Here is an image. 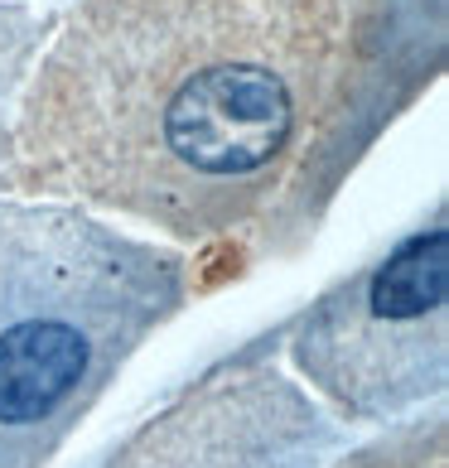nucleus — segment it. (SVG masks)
Listing matches in <instances>:
<instances>
[{"label":"nucleus","instance_id":"nucleus-2","mask_svg":"<svg viewBox=\"0 0 449 468\" xmlns=\"http://www.w3.org/2000/svg\"><path fill=\"white\" fill-rule=\"evenodd\" d=\"M184 300L179 251L73 203L0 198V468L54 463Z\"/></svg>","mask_w":449,"mask_h":468},{"label":"nucleus","instance_id":"nucleus-3","mask_svg":"<svg viewBox=\"0 0 449 468\" xmlns=\"http://www.w3.org/2000/svg\"><path fill=\"white\" fill-rule=\"evenodd\" d=\"M444 213L305 309L290 338L300 377L343 420H401L449 381Z\"/></svg>","mask_w":449,"mask_h":468},{"label":"nucleus","instance_id":"nucleus-5","mask_svg":"<svg viewBox=\"0 0 449 468\" xmlns=\"http://www.w3.org/2000/svg\"><path fill=\"white\" fill-rule=\"evenodd\" d=\"M48 39V20L34 15L25 5H0V169H5V150H10V121L20 107L25 78L34 58H39V44Z\"/></svg>","mask_w":449,"mask_h":468},{"label":"nucleus","instance_id":"nucleus-1","mask_svg":"<svg viewBox=\"0 0 449 468\" xmlns=\"http://www.w3.org/2000/svg\"><path fill=\"white\" fill-rule=\"evenodd\" d=\"M353 34L358 0H78L25 78L0 184L232 237L329 135Z\"/></svg>","mask_w":449,"mask_h":468},{"label":"nucleus","instance_id":"nucleus-4","mask_svg":"<svg viewBox=\"0 0 449 468\" xmlns=\"http://www.w3.org/2000/svg\"><path fill=\"white\" fill-rule=\"evenodd\" d=\"M338 420L275 362L237 357L107 444L88 468H324Z\"/></svg>","mask_w":449,"mask_h":468},{"label":"nucleus","instance_id":"nucleus-6","mask_svg":"<svg viewBox=\"0 0 449 468\" xmlns=\"http://www.w3.org/2000/svg\"><path fill=\"white\" fill-rule=\"evenodd\" d=\"M338 468H444V410L391 425L382 440L343 454Z\"/></svg>","mask_w":449,"mask_h":468}]
</instances>
